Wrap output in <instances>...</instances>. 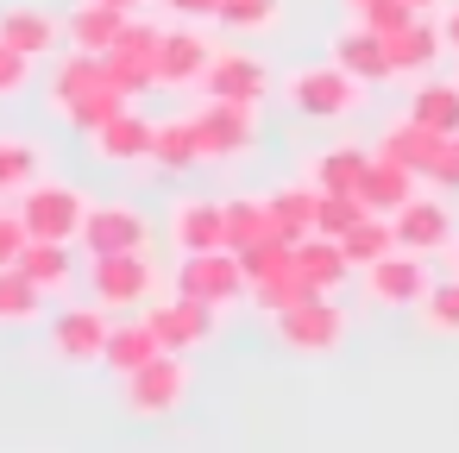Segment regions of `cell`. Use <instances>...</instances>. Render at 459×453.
<instances>
[{
    "label": "cell",
    "mask_w": 459,
    "mask_h": 453,
    "mask_svg": "<svg viewBox=\"0 0 459 453\" xmlns=\"http://www.w3.org/2000/svg\"><path fill=\"white\" fill-rule=\"evenodd\" d=\"M126 101H133V95H126V83L114 76V64H108L101 51H70V57L57 64V76H51V114H57L64 126H76V133L108 126Z\"/></svg>",
    "instance_id": "6da1fadb"
},
{
    "label": "cell",
    "mask_w": 459,
    "mask_h": 453,
    "mask_svg": "<svg viewBox=\"0 0 459 453\" xmlns=\"http://www.w3.org/2000/svg\"><path fill=\"white\" fill-rule=\"evenodd\" d=\"M346 327H352V321H346L340 302H327V290H315V296H302V302H290V309L271 315L277 346L296 353V359H327V353H340Z\"/></svg>",
    "instance_id": "7a4b0ae2"
},
{
    "label": "cell",
    "mask_w": 459,
    "mask_h": 453,
    "mask_svg": "<svg viewBox=\"0 0 459 453\" xmlns=\"http://www.w3.org/2000/svg\"><path fill=\"white\" fill-rule=\"evenodd\" d=\"M89 296L101 309H114V315L164 296V271L152 265V246L145 252H101V258H89Z\"/></svg>",
    "instance_id": "3957f363"
},
{
    "label": "cell",
    "mask_w": 459,
    "mask_h": 453,
    "mask_svg": "<svg viewBox=\"0 0 459 453\" xmlns=\"http://www.w3.org/2000/svg\"><path fill=\"white\" fill-rule=\"evenodd\" d=\"M189 384H195V371H189V353H158V359H145L139 371H126L120 378V403L133 409V415H145V422H158V415H170V409H183L189 403Z\"/></svg>",
    "instance_id": "277c9868"
},
{
    "label": "cell",
    "mask_w": 459,
    "mask_h": 453,
    "mask_svg": "<svg viewBox=\"0 0 459 453\" xmlns=\"http://www.w3.org/2000/svg\"><path fill=\"white\" fill-rule=\"evenodd\" d=\"M290 108L308 114V120H346L359 101H365V83L352 70H340L333 57L327 64H308V70H290Z\"/></svg>",
    "instance_id": "5b68a950"
},
{
    "label": "cell",
    "mask_w": 459,
    "mask_h": 453,
    "mask_svg": "<svg viewBox=\"0 0 459 453\" xmlns=\"http://www.w3.org/2000/svg\"><path fill=\"white\" fill-rule=\"evenodd\" d=\"M189 120H195V139H202V164H227V158H246L258 145V101L208 95Z\"/></svg>",
    "instance_id": "8992f818"
},
{
    "label": "cell",
    "mask_w": 459,
    "mask_h": 453,
    "mask_svg": "<svg viewBox=\"0 0 459 453\" xmlns=\"http://www.w3.org/2000/svg\"><path fill=\"white\" fill-rule=\"evenodd\" d=\"M32 240H82V221L95 208V196H82L76 183H57V177H39L26 196H13Z\"/></svg>",
    "instance_id": "52a82bcc"
},
{
    "label": "cell",
    "mask_w": 459,
    "mask_h": 453,
    "mask_svg": "<svg viewBox=\"0 0 459 453\" xmlns=\"http://www.w3.org/2000/svg\"><path fill=\"white\" fill-rule=\"evenodd\" d=\"M177 290L195 296V302H214V309H233L252 283H246V265L233 246H214V252H183L177 258Z\"/></svg>",
    "instance_id": "ba28073f"
},
{
    "label": "cell",
    "mask_w": 459,
    "mask_h": 453,
    "mask_svg": "<svg viewBox=\"0 0 459 453\" xmlns=\"http://www.w3.org/2000/svg\"><path fill=\"white\" fill-rule=\"evenodd\" d=\"M108 334H114V309H101V302H70V309L51 315V359H57V365H101Z\"/></svg>",
    "instance_id": "9c48e42d"
},
{
    "label": "cell",
    "mask_w": 459,
    "mask_h": 453,
    "mask_svg": "<svg viewBox=\"0 0 459 453\" xmlns=\"http://www.w3.org/2000/svg\"><path fill=\"white\" fill-rule=\"evenodd\" d=\"M359 277H365V296H371L377 309H415V302L428 296V283H434V277H428V258H421V252H403V246L384 252L377 265H365Z\"/></svg>",
    "instance_id": "30bf717a"
},
{
    "label": "cell",
    "mask_w": 459,
    "mask_h": 453,
    "mask_svg": "<svg viewBox=\"0 0 459 453\" xmlns=\"http://www.w3.org/2000/svg\"><path fill=\"white\" fill-rule=\"evenodd\" d=\"M89 258L101 252H145L152 246V221L145 208H126V202H95L89 221H82V240H76Z\"/></svg>",
    "instance_id": "8fae6325"
},
{
    "label": "cell",
    "mask_w": 459,
    "mask_h": 453,
    "mask_svg": "<svg viewBox=\"0 0 459 453\" xmlns=\"http://www.w3.org/2000/svg\"><path fill=\"white\" fill-rule=\"evenodd\" d=\"M145 315H152V327H158V340H164L170 353H195V346L214 340V315H221V309L177 290V296H152Z\"/></svg>",
    "instance_id": "7c38bea8"
},
{
    "label": "cell",
    "mask_w": 459,
    "mask_h": 453,
    "mask_svg": "<svg viewBox=\"0 0 459 453\" xmlns=\"http://www.w3.org/2000/svg\"><path fill=\"white\" fill-rule=\"evenodd\" d=\"M158 51H164V26H152V20H126L120 45L108 51V64H114V76L126 83L133 101L152 95V89H164V83H158Z\"/></svg>",
    "instance_id": "4fadbf2b"
},
{
    "label": "cell",
    "mask_w": 459,
    "mask_h": 453,
    "mask_svg": "<svg viewBox=\"0 0 459 453\" xmlns=\"http://www.w3.org/2000/svg\"><path fill=\"white\" fill-rule=\"evenodd\" d=\"M390 221H396V246H403V252H421V258H428V252H453V233H459V227H453V208H446L440 196H421V189H415Z\"/></svg>",
    "instance_id": "5bb4252c"
},
{
    "label": "cell",
    "mask_w": 459,
    "mask_h": 453,
    "mask_svg": "<svg viewBox=\"0 0 459 453\" xmlns=\"http://www.w3.org/2000/svg\"><path fill=\"white\" fill-rule=\"evenodd\" d=\"M95 139V158H108V164H152V139H158V120H145L133 101L108 120V126H95L89 133Z\"/></svg>",
    "instance_id": "9a60e30c"
},
{
    "label": "cell",
    "mask_w": 459,
    "mask_h": 453,
    "mask_svg": "<svg viewBox=\"0 0 459 453\" xmlns=\"http://www.w3.org/2000/svg\"><path fill=\"white\" fill-rule=\"evenodd\" d=\"M164 233H170L177 252H214V246H227V214H221V202L183 196V202H170Z\"/></svg>",
    "instance_id": "2e32d148"
},
{
    "label": "cell",
    "mask_w": 459,
    "mask_h": 453,
    "mask_svg": "<svg viewBox=\"0 0 459 453\" xmlns=\"http://www.w3.org/2000/svg\"><path fill=\"white\" fill-rule=\"evenodd\" d=\"M208 64H214V45L195 32V20H183L177 32H164V51H158V83H164V89H189V83H202Z\"/></svg>",
    "instance_id": "e0dca14e"
},
{
    "label": "cell",
    "mask_w": 459,
    "mask_h": 453,
    "mask_svg": "<svg viewBox=\"0 0 459 453\" xmlns=\"http://www.w3.org/2000/svg\"><path fill=\"white\" fill-rule=\"evenodd\" d=\"M327 51H333V64H340V70H352L365 89L396 76V70H390V45H384V32H371V26H359V20H352L346 32H333V45H327Z\"/></svg>",
    "instance_id": "ac0fdd59"
},
{
    "label": "cell",
    "mask_w": 459,
    "mask_h": 453,
    "mask_svg": "<svg viewBox=\"0 0 459 453\" xmlns=\"http://www.w3.org/2000/svg\"><path fill=\"white\" fill-rule=\"evenodd\" d=\"M202 89H208V95H221V101H264L271 70H264L252 51H214V64H208Z\"/></svg>",
    "instance_id": "d6986e66"
},
{
    "label": "cell",
    "mask_w": 459,
    "mask_h": 453,
    "mask_svg": "<svg viewBox=\"0 0 459 453\" xmlns=\"http://www.w3.org/2000/svg\"><path fill=\"white\" fill-rule=\"evenodd\" d=\"M0 39H7L13 51H26L32 64H39V57H57V51L70 45L64 20H51L45 7H7V13H0Z\"/></svg>",
    "instance_id": "ffe728a7"
},
{
    "label": "cell",
    "mask_w": 459,
    "mask_h": 453,
    "mask_svg": "<svg viewBox=\"0 0 459 453\" xmlns=\"http://www.w3.org/2000/svg\"><path fill=\"white\" fill-rule=\"evenodd\" d=\"M164 353V340H158V327H152V315L145 309H133V315H114V334H108V353H101V365L108 371H139L145 359H158Z\"/></svg>",
    "instance_id": "44dd1931"
},
{
    "label": "cell",
    "mask_w": 459,
    "mask_h": 453,
    "mask_svg": "<svg viewBox=\"0 0 459 453\" xmlns=\"http://www.w3.org/2000/svg\"><path fill=\"white\" fill-rule=\"evenodd\" d=\"M384 45H390V70H396V76H428V70L440 64V51H446V32H440L428 13H415V20H409L403 32H390Z\"/></svg>",
    "instance_id": "7402d4cb"
},
{
    "label": "cell",
    "mask_w": 459,
    "mask_h": 453,
    "mask_svg": "<svg viewBox=\"0 0 459 453\" xmlns=\"http://www.w3.org/2000/svg\"><path fill=\"white\" fill-rule=\"evenodd\" d=\"M20 271L45 290V296H70L76 290V240H32L20 252Z\"/></svg>",
    "instance_id": "603a6c76"
},
{
    "label": "cell",
    "mask_w": 459,
    "mask_h": 453,
    "mask_svg": "<svg viewBox=\"0 0 459 453\" xmlns=\"http://www.w3.org/2000/svg\"><path fill=\"white\" fill-rule=\"evenodd\" d=\"M415 189H421V177H415L409 164H396V158H384V152L371 145V170H365V183H359L365 208H371V214H396Z\"/></svg>",
    "instance_id": "cb8c5ba5"
},
{
    "label": "cell",
    "mask_w": 459,
    "mask_h": 453,
    "mask_svg": "<svg viewBox=\"0 0 459 453\" xmlns=\"http://www.w3.org/2000/svg\"><path fill=\"white\" fill-rule=\"evenodd\" d=\"M296 271L308 277V290H327V296H333L359 265L346 258V246H340L333 233H308V240H296Z\"/></svg>",
    "instance_id": "d4e9b609"
},
{
    "label": "cell",
    "mask_w": 459,
    "mask_h": 453,
    "mask_svg": "<svg viewBox=\"0 0 459 453\" xmlns=\"http://www.w3.org/2000/svg\"><path fill=\"white\" fill-rule=\"evenodd\" d=\"M126 20H133V13H114V7H101V0H76V13L64 20L70 51H101V57H108V51L120 45Z\"/></svg>",
    "instance_id": "484cf974"
},
{
    "label": "cell",
    "mask_w": 459,
    "mask_h": 453,
    "mask_svg": "<svg viewBox=\"0 0 459 453\" xmlns=\"http://www.w3.org/2000/svg\"><path fill=\"white\" fill-rule=\"evenodd\" d=\"M377 152H384V158H396V164H409V170L428 183V164H434V152H440V133H434V126H421L415 114H403L396 126H384Z\"/></svg>",
    "instance_id": "4316f807"
},
{
    "label": "cell",
    "mask_w": 459,
    "mask_h": 453,
    "mask_svg": "<svg viewBox=\"0 0 459 453\" xmlns=\"http://www.w3.org/2000/svg\"><path fill=\"white\" fill-rule=\"evenodd\" d=\"M365 170H371V152L352 145V139H340V145H321V152H315L308 183H315V189H359Z\"/></svg>",
    "instance_id": "83f0119b"
},
{
    "label": "cell",
    "mask_w": 459,
    "mask_h": 453,
    "mask_svg": "<svg viewBox=\"0 0 459 453\" xmlns=\"http://www.w3.org/2000/svg\"><path fill=\"white\" fill-rule=\"evenodd\" d=\"M264 202H271V221H277L283 240H308L315 233V208H321V189L315 183H277Z\"/></svg>",
    "instance_id": "f1b7e54d"
},
{
    "label": "cell",
    "mask_w": 459,
    "mask_h": 453,
    "mask_svg": "<svg viewBox=\"0 0 459 453\" xmlns=\"http://www.w3.org/2000/svg\"><path fill=\"white\" fill-rule=\"evenodd\" d=\"M409 114L434 133H459V83L453 76H421L409 95Z\"/></svg>",
    "instance_id": "f546056e"
},
{
    "label": "cell",
    "mask_w": 459,
    "mask_h": 453,
    "mask_svg": "<svg viewBox=\"0 0 459 453\" xmlns=\"http://www.w3.org/2000/svg\"><path fill=\"white\" fill-rule=\"evenodd\" d=\"M45 177V145L20 139V133H0V196H26Z\"/></svg>",
    "instance_id": "4dcf8cb0"
},
{
    "label": "cell",
    "mask_w": 459,
    "mask_h": 453,
    "mask_svg": "<svg viewBox=\"0 0 459 453\" xmlns=\"http://www.w3.org/2000/svg\"><path fill=\"white\" fill-rule=\"evenodd\" d=\"M221 214H227V246H233V252H246V246H258L264 233H277V221H271V202H264V196H227V202H221Z\"/></svg>",
    "instance_id": "1f68e13d"
},
{
    "label": "cell",
    "mask_w": 459,
    "mask_h": 453,
    "mask_svg": "<svg viewBox=\"0 0 459 453\" xmlns=\"http://www.w3.org/2000/svg\"><path fill=\"white\" fill-rule=\"evenodd\" d=\"M45 302H51V296H45L20 265H0V327H26V321H39Z\"/></svg>",
    "instance_id": "d6a6232c"
},
{
    "label": "cell",
    "mask_w": 459,
    "mask_h": 453,
    "mask_svg": "<svg viewBox=\"0 0 459 453\" xmlns=\"http://www.w3.org/2000/svg\"><path fill=\"white\" fill-rule=\"evenodd\" d=\"M152 164H158V170H189V164H202V139H195V120H189V114H177V120H158Z\"/></svg>",
    "instance_id": "836d02e7"
},
{
    "label": "cell",
    "mask_w": 459,
    "mask_h": 453,
    "mask_svg": "<svg viewBox=\"0 0 459 453\" xmlns=\"http://www.w3.org/2000/svg\"><path fill=\"white\" fill-rule=\"evenodd\" d=\"M415 315H421V327H428V334L459 340V271H453V277H434V283H428V296L415 302Z\"/></svg>",
    "instance_id": "e575fe53"
},
{
    "label": "cell",
    "mask_w": 459,
    "mask_h": 453,
    "mask_svg": "<svg viewBox=\"0 0 459 453\" xmlns=\"http://www.w3.org/2000/svg\"><path fill=\"white\" fill-rule=\"evenodd\" d=\"M340 246H346V258L365 271V265H377L384 252H396V221H390V214H365L352 233H340Z\"/></svg>",
    "instance_id": "d590c367"
},
{
    "label": "cell",
    "mask_w": 459,
    "mask_h": 453,
    "mask_svg": "<svg viewBox=\"0 0 459 453\" xmlns=\"http://www.w3.org/2000/svg\"><path fill=\"white\" fill-rule=\"evenodd\" d=\"M233 39H258L283 20V0H221V13H214Z\"/></svg>",
    "instance_id": "8d00e7d4"
},
{
    "label": "cell",
    "mask_w": 459,
    "mask_h": 453,
    "mask_svg": "<svg viewBox=\"0 0 459 453\" xmlns=\"http://www.w3.org/2000/svg\"><path fill=\"white\" fill-rule=\"evenodd\" d=\"M302 296H315V290H308V277H302L296 265L246 290V302H252V309H264V315H277V309H290V302H302Z\"/></svg>",
    "instance_id": "74e56055"
},
{
    "label": "cell",
    "mask_w": 459,
    "mask_h": 453,
    "mask_svg": "<svg viewBox=\"0 0 459 453\" xmlns=\"http://www.w3.org/2000/svg\"><path fill=\"white\" fill-rule=\"evenodd\" d=\"M352 20L390 39V32H403V26L415 20V7H409V0H352Z\"/></svg>",
    "instance_id": "f35d334b"
},
{
    "label": "cell",
    "mask_w": 459,
    "mask_h": 453,
    "mask_svg": "<svg viewBox=\"0 0 459 453\" xmlns=\"http://www.w3.org/2000/svg\"><path fill=\"white\" fill-rule=\"evenodd\" d=\"M26 246H32V227H26L20 202H13V208H0V265H20Z\"/></svg>",
    "instance_id": "ab89813d"
},
{
    "label": "cell",
    "mask_w": 459,
    "mask_h": 453,
    "mask_svg": "<svg viewBox=\"0 0 459 453\" xmlns=\"http://www.w3.org/2000/svg\"><path fill=\"white\" fill-rule=\"evenodd\" d=\"M428 183L446 196V189H459V133H440V152H434V164H428Z\"/></svg>",
    "instance_id": "60d3db41"
},
{
    "label": "cell",
    "mask_w": 459,
    "mask_h": 453,
    "mask_svg": "<svg viewBox=\"0 0 459 453\" xmlns=\"http://www.w3.org/2000/svg\"><path fill=\"white\" fill-rule=\"evenodd\" d=\"M26 83H32V57H26V51H13L7 39H0V101L20 95Z\"/></svg>",
    "instance_id": "b9f144b4"
},
{
    "label": "cell",
    "mask_w": 459,
    "mask_h": 453,
    "mask_svg": "<svg viewBox=\"0 0 459 453\" xmlns=\"http://www.w3.org/2000/svg\"><path fill=\"white\" fill-rule=\"evenodd\" d=\"M164 7H170L177 20H214V13H221V0H164Z\"/></svg>",
    "instance_id": "7bdbcfd3"
},
{
    "label": "cell",
    "mask_w": 459,
    "mask_h": 453,
    "mask_svg": "<svg viewBox=\"0 0 459 453\" xmlns=\"http://www.w3.org/2000/svg\"><path fill=\"white\" fill-rule=\"evenodd\" d=\"M440 32H446V51H459V0L446 7V20H440Z\"/></svg>",
    "instance_id": "ee69618b"
},
{
    "label": "cell",
    "mask_w": 459,
    "mask_h": 453,
    "mask_svg": "<svg viewBox=\"0 0 459 453\" xmlns=\"http://www.w3.org/2000/svg\"><path fill=\"white\" fill-rule=\"evenodd\" d=\"M101 7H114V13H139L145 0H101Z\"/></svg>",
    "instance_id": "f6af8a7d"
},
{
    "label": "cell",
    "mask_w": 459,
    "mask_h": 453,
    "mask_svg": "<svg viewBox=\"0 0 459 453\" xmlns=\"http://www.w3.org/2000/svg\"><path fill=\"white\" fill-rule=\"evenodd\" d=\"M409 7H415V13H434V7H440V0H409Z\"/></svg>",
    "instance_id": "bcb514c9"
},
{
    "label": "cell",
    "mask_w": 459,
    "mask_h": 453,
    "mask_svg": "<svg viewBox=\"0 0 459 453\" xmlns=\"http://www.w3.org/2000/svg\"><path fill=\"white\" fill-rule=\"evenodd\" d=\"M453 271H459V233H453Z\"/></svg>",
    "instance_id": "7dc6e473"
},
{
    "label": "cell",
    "mask_w": 459,
    "mask_h": 453,
    "mask_svg": "<svg viewBox=\"0 0 459 453\" xmlns=\"http://www.w3.org/2000/svg\"><path fill=\"white\" fill-rule=\"evenodd\" d=\"M346 7H352V0H346Z\"/></svg>",
    "instance_id": "c3c4849f"
}]
</instances>
